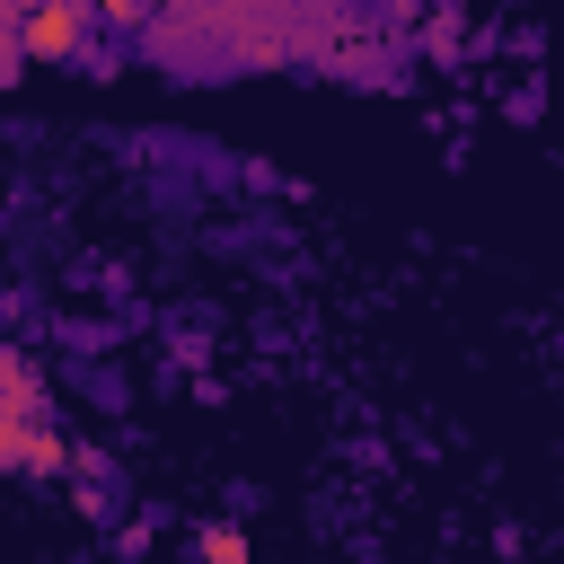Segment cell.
<instances>
[{
    "label": "cell",
    "mask_w": 564,
    "mask_h": 564,
    "mask_svg": "<svg viewBox=\"0 0 564 564\" xmlns=\"http://www.w3.org/2000/svg\"><path fill=\"white\" fill-rule=\"evenodd\" d=\"M203 564H247V538H238V529H212V538H203Z\"/></svg>",
    "instance_id": "2"
},
{
    "label": "cell",
    "mask_w": 564,
    "mask_h": 564,
    "mask_svg": "<svg viewBox=\"0 0 564 564\" xmlns=\"http://www.w3.org/2000/svg\"><path fill=\"white\" fill-rule=\"evenodd\" d=\"M26 44H35V53H70V44H79V18H70V9H35V18H26Z\"/></svg>",
    "instance_id": "1"
}]
</instances>
